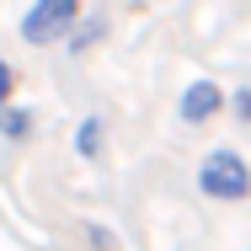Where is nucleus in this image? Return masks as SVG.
I'll return each instance as SVG.
<instances>
[{"mask_svg": "<svg viewBox=\"0 0 251 251\" xmlns=\"http://www.w3.org/2000/svg\"><path fill=\"white\" fill-rule=\"evenodd\" d=\"M75 155H80V160H91V166L107 160V118L91 112V118H80V123H75Z\"/></svg>", "mask_w": 251, "mask_h": 251, "instance_id": "nucleus-4", "label": "nucleus"}, {"mask_svg": "<svg viewBox=\"0 0 251 251\" xmlns=\"http://www.w3.org/2000/svg\"><path fill=\"white\" fill-rule=\"evenodd\" d=\"M219 112H225V91H219V80H187V86H182V97H176V118H182L187 128L214 123Z\"/></svg>", "mask_w": 251, "mask_h": 251, "instance_id": "nucleus-3", "label": "nucleus"}, {"mask_svg": "<svg viewBox=\"0 0 251 251\" xmlns=\"http://www.w3.org/2000/svg\"><path fill=\"white\" fill-rule=\"evenodd\" d=\"M86 235H91V241H97L101 251H112V235H107V230H101V225H86Z\"/></svg>", "mask_w": 251, "mask_h": 251, "instance_id": "nucleus-9", "label": "nucleus"}, {"mask_svg": "<svg viewBox=\"0 0 251 251\" xmlns=\"http://www.w3.org/2000/svg\"><path fill=\"white\" fill-rule=\"evenodd\" d=\"M75 22H80V0H32L22 11V43L49 49V43L75 32Z\"/></svg>", "mask_w": 251, "mask_h": 251, "instance_id": "nucleus-2", "label": "nucleus"}, {"mask_svg": "<svg viewBox=\"0 0 251 251\" xmlns=\"http://www.w3.org/2000/svg\"><path fill=\"white\" fill-rule=\"evenodd\" d=\"M107 27H112V22H107V11H91V16H86V22H80V27L70 32V53H86V49H97L101 38H107Z\"/></svg>", "mask_w": 251, "mask_h": 251, "instance_id": "nucleus-6", "label": "nucleus"}, {"mask_svg": "<svg viewBox=\"0 0 251 251\" xmlns=\"http://www.w3.org/2000/svg\"><path fill=\"white\" fill-rule=\"evenodd\" d=\"M225 107H230V112H235L241 123H251V86H241V91H230V97H225Z\"/></svg>", "mask_w": 251, "mask_h": 251, "instance_id": "nucleus-7", "label": "nucleus"}, {"mask_svg": "<svg viewBox=\"0 0 251 251\" xmlns=\"http://www.w3.org/2000/svg\"><path fill=\"white\" fill-rule=\"evenodd\" d=\"M32 123H38V112H32V107H16V101H5V107H0V139L22 145V139H32Z\"/></svg>", "mask_w": 251, "mask_h": 251, "instance_id": "nucleus-5", "label": "nucleus"}, {"mask_svg": "<svg viewBox=\"0 0 251 251\" xmlns=\"http://www.w3.org/2000/svg\"><path fill=\"white\" fill-rule=\"evenodd\" d=\"M11 91H16V70H11V59L0 53V107L11 101Z\"/></svg>", "mask_w": 251, "mask_h": 251, "instance_id": "nucleus-8", "label": "nucleus"}, {"mask_svg": "<svg viewBox=\"0 0 251 251\" xmlns=\"http://www.w3.org/2000/svg\"><path fill=\"white\" fill-rule=\"evenodd\" d=\"M198 193L214 203H246L251 198V166L241 150H208L198 160Z\"/></svg>", "mask_w": 251, "mask_h": 251, "instance_id": "nucleus-1", "label": "nucleus"}]
</instances>
